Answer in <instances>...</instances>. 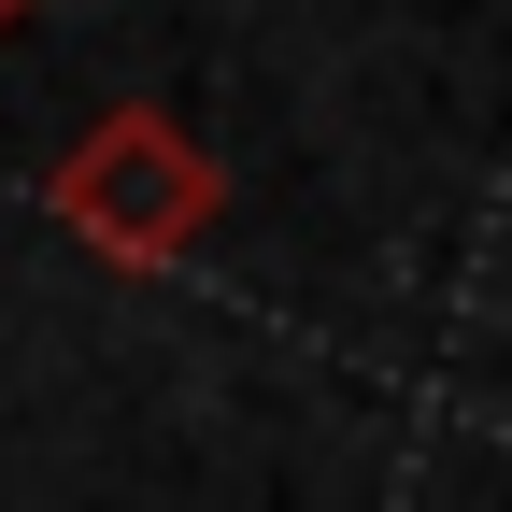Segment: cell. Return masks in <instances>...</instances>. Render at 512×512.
<instances>
[{
    "mask_svg": "<svg viewBox=\"0 0 512 512\" xmlns=\"http://www.w3.org/2000/svg\"><path fill=\"white\" fill-rule=\"evenodd\" d=\"M43 200H57V228L86 256H114V271H185V256L214 242V214H228V171H214V143L185 114L114 100L86 143L43 171Z\"/></svg>",
    "mask_w": 512,
    "mask_h": 512,
    "instance_id": "6da1fadb",
    "label": "cell"
},
{
    "mask_svg": "<svg viewBox=\"0 0 512 512\" xmlns=\"http://www.w3.org/2000/svg\"><path fill=\"white\" fill-rule=\"evenodd\" d=\"M29 15H43V0H0V43H15V29H29Z\"/></svg>",
    "mask_w": 512,
    "mask_h": 512,
    "instance_id": "7a4b0ae2",
    "label": "cell"
}]
</instances>
